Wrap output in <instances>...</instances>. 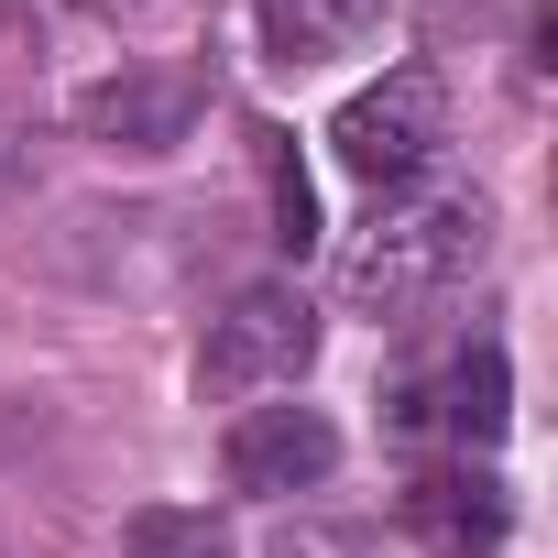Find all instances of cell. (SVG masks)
Listing matches in <instances>:
<instances>
[{"label": "cell", "mask_w": 558, "mask_h": 558, "mask_svg": "<svg viewBox=\"0 0 558 558\" xmlns=\"http://www.w3.org/2000/svg\"><path fill=\"white\" fill-rule=\"evenodd\" d=\"M482 241H493V208H482L471 186H449V197H395V208L351 241L340 296H351V318L395 329V318H416V307H438V296L460 286V274L482 263Z\"/></svg>", "instance_id": "cell-1"}, {"label": "cell", "mask_w": 558, "mask_h": 558, "mask_svg": "<svg viewBox=\"0 0 558 558\" xmlns=\"http://www.w3.org/2000/svg\"><path fill=\"white\" fill-rule=\"evenodd\" d=\"M438 143H449V88H438V66H384V77L351 88L340 121H329L340 175H362L373 197H405V186L438 165Z\"/></svg>", "instance_id": "cell-2"}, {"label": "cell", "mask_w": 558, "mask_h": 558, "mask_svg": "<svg viewBox=\"0 0 558 558\" xmlns=\"http://www.w3.org/2000/svg\"><path fill=\"white\" fill-rule=\"evenodd\" d=\"M318 362V307L296 286H241L208 340H197V395L208 405H241V395H274V384H296Z\"/></svg>", "instance_id": "cell-3"}, {"label": "cell", "mask_w": 558, "mask_h": 558, "mask_svg": "<svg viewBox=\"0 0 558 558\" xmlns=\"http://www.w3.org/2000/svg\"><path fill=\"white\" fill-rule=\"evenodd\" d=\"M197 110H208V77H197V66H175V56H143V66H110V77L77 99V132H88L99 154L154 165V154L197 143Z\"/></svg>", "instance_id": "cell-4"}, {"label": "cell", "mask_w": 558, "mask_h": 558, "mask_svg": "<svg viewBox=\"0 0 558 558\" xmlns=\"http://www.w3.org/2000/svg\"><path fill=\"white\" fill-rule=\"evenodd\" d=\"M219 471H230V493H263V504L318 493L340 471V427L318 405H241L230 438H219Z\"/></svg>", "instance_id": "cell-5"}, {"label": "cell", "mask_w": 558, "mask_h": 558, "mask_svg": "<svg viewBox=\"0 0 558 558\" xmlns=\"http://www.w3.org/2000/svg\"><path fill=\"white\" fill-rule=\"evenodd\" d=\"M395 514H405V536H416L427 558H493V547H504V525H514L504 482H493V471H471V460H460V471H416Z\"/></svg>", "instance_id": "cell-6"}, {"label": "cell", "mask_w": 558, "mask_h": 558, "mask_svg": "<svg viewBox=\"0 0 558 558\" xmlns=\"http://www.w3.org/2000/svg\"><path fill=\"white\" fill-rule=\"evenodd\" d=\"M504 395H514L504 351H460L438 384H405V395H395V427H405V438H416V427H449L460 449H493V438H504V416H514Z\"/></svg>", "instance_id": "cell-7"}, {"label": "cell", "mask_w": 558, "mask_h": 558, "mask_svg": "<svg viewBox=\"0 0 558 558\" xmlns=\"http://www.w3.org/2000/svg\"><path fill=\"white\" fill-rule=\"evenodd\" d=\"M395 23V0H263V56L307 77V66H340V56H373Z\"/></svg>", "instance_id": "cell-8"}, {"label": "cell", "mask_w": 558, "mask_h": 558, "mask_svg": "<svg viewBox=\"0 0 558 558\" xmlns=\"http://www.w3.org/2000/svg\"><path fill=\"white\" fill-rule=\"evenodd\" d=\"M121 558H230V525L208 504H143L121 525Z\"/></svg>", "instance_id": "cell-9"}, {"label": "cell", "mask_w": 558, "mask_h": 558, "mask_svg": "<svg viewBox=\"0 0 558 558\" xmlns=\"http://www.w3.org/2000/svg\"><path fill=\"white\" fill-rule=\"evenodd\" d=\"M252 154H263V175H274V241H286V252H307V241H318V197H307L296 143H286V132H252Z\"/></svg>", "instance_id": "cell-10"}, {"label": "cell", "mask_w": 558, "mask_h": 558, "mask_svg": "<svg viewBox=\"0 0 558 558\" xmlns=\"http://www.w3.org/2000/svg\"><path fill=\"white\" fill-rule=\"evenodd\" d=\"M274 558H340V547H329V536H296V525H286V536H274Z\"/></svg>", "instance_id": "cell-11"}, {"label": "cell", "mask_w": 558, "mask_h": 558, "mask_svg": "<svg viewBox=\"0 0 558 558\" xmlns=\"http://www.w3.org/2000/svg\"><path fill=\"white\" fill-rule=\"evenodd\" d=\"M45 12H66V23H110L121 0H45Z\"/></svg>", "instance_id": "cell-12"}, {"label": "cell", "mask_w": 558, "mask_h": 558, "mask_svg": "<svg viewBox=\"0 0 558 558\" xmlns=\"http://www.w3.org/2000/svg\"><path fill=\"white\" fill-rule=\"evenodd\" d=\"M12 23H23V0H0V34H12Z\"/></svg>", "instance_id": "cell-13"}, {"label": "cell", "mask_w": 558, "mask_h": 558, "mask_svg": "<svg viewBox=\"0 0 558 558\" xmlns=\"http://www.w3.org/2000/svg\"><path fill=\"white\" fill-rule=\"evenodd\" d=\"M0 165H12V110H0Z\"/></svg>", "instance_id": "cell-14"}, {"label": "cell", "mask_w": 558, "mask_h": 558, "mask_svg": "<svg viewBox=\"0 0 558 558\" xmlns=\"http://www.w3.org/2000/svg\"><path fill=\"white\" fill-rule=\"evenodd\" d=\"M0 558H12V547H0Z\"/></svg>", "instance_id": "cell-15"}]
</instances>
